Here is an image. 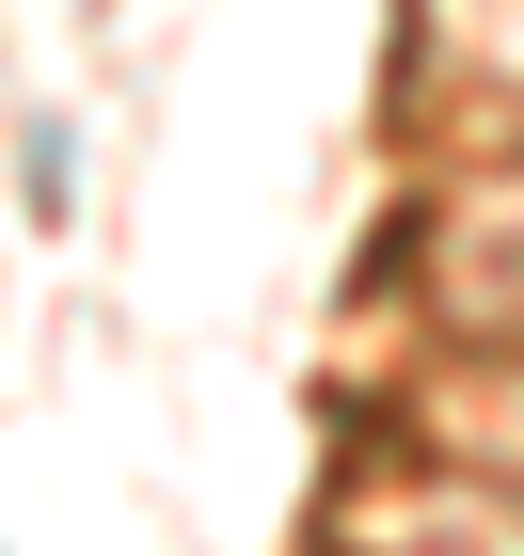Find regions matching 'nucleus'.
<instances>
[{
	"label": "nucleus",
	"mask_w": 524,
	"mask_h": 556,
	"mask_svg": "<svg viewBox=\"0 0 524 556\" xmlns=\"http://www.w3.org/2000/svg\"><path fill=\"white\" fill-rule=\"evenodd\" d=\"M64 207H80V143L33 128V223H64Z\"/></svg>",
	"instance_id": "1"
}]
</instances>
